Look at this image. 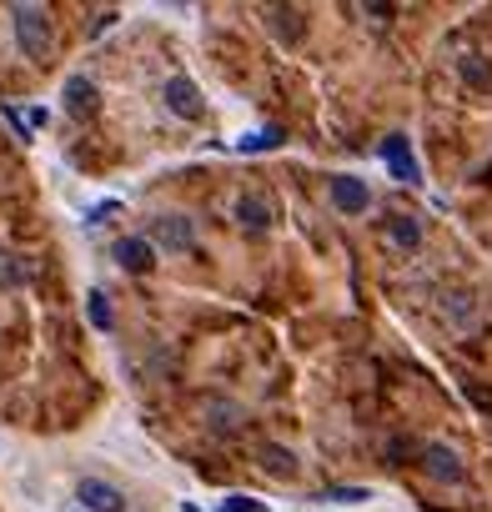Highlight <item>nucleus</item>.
<instances>
[{
	"label": "nucleus",
	"instance_id": "obj_3",
	"mask_svg": "<svg viewBox=\"0 0 492 512\" xmlns=\"http://www.w3.org/2000/svg\"><path fill=\"white\" fill-rule=\"evenodd\" d=\"M382 161H387V171H392L397 181H407V186H417V181H422V166H417V156H412V141H407V136H387V141H382Z\"/></svg>",
	"mask_w": 492,
	"mask_h": 512
},
{
	"label": "nucleus",
	"instance_id": "obj_2",
	"mask_svg": "<svg viewBox=\"0 0 492 512\" xmlns=\"http://www.w3.org/2000/svg\"><path fill=\"white\" fill-rule=\"evenodd\" d=\"M111 256H116V267L131 272V277H146V272L156 267V246H151L146 236H121Z\"/></svg>",
	"mask_w": 492,
	"mask_h": 512
},
{
	"label": "nucleus",
	"instance_id": "obj_9",
	"mask_svg": "<svg viewBox=\"0 0 492 512\" xmlns=\"http://www.w3.org/2000/svg\"><path fill=\"white\" fill-rule=\"evenodd\" d=\"M236 221H241V231L262 236V231L272 226V206H267L262 196H241V201H236Z\"/></svg>",
	"mask_w": 492,
	"mask_h": 512
},
{
	"label": "nucleus",
	"instance_id": "obj_15",
	"mask_svg": "<svg viewBox=\"0 0 492 512\" xmlns=\"http://www.w3.org/2000/svg\"><path fill=\"white\" fill-rule=\"evenodd\" d=\"M387 236H392L397 246H407V251H412V246L422 241V226H417L412 216H392V221H387Z\"/></svg>",
	"mask_w": 492,
	"mask_h": 512
},
{
	"label": "nucleus",
	"instance_id": "obj_7",
	"mask_svg": "<svg viewBox=\"0 0 492 512\" xmlns=\"http://www.w3.org/2000/svg\"><path fill=\"white\" fill-rule=\"evenodd\" d=\"M422 467H427L432 482H462V457L447 442H427L422 447Z\"/></svg>",
	"mask_w": 492,
	"mask_h": 512
},
{
	"label": "nucleus",
	"instance_id": "obj_4",
	"mask_svg": "<svg viewBox=\"0 0 492 512\" xmlns=\"http://www.w3.org/2000/svg\"><path fill=\"white\" fill-rule=\"evenodd\" d=\"M327 191H332V206H337L342 216H362V211L372 206V191H367V181H357V176H332Z\"/></svg>",
	"mask_w": 492,
	"mask_h": 512
},
{
	"label": "nucleus",
	"instance_id": "obj_5",
	"mask_svg": "<svg viewBox=\"0 0 492 512\" xmlns=\"http://www.w3.org/2000/svg\"><path fill=\"white\" fill-rule=\"evenodd\" d=\"M191 241H196L191 216H156V226H151V246H166V251H191Z\"/></svg>",
	"mask_w": 492,
	"mask_h": 512
},
{
	"label": "nucleus",
	"instance_id": "obj_12",
	"mask_svg": "<svg viewBox=\"0 0 492 512\" xmlns=\"http://www.w3.org/2000/svg\"><path fill=\"white\" fill-rule=\"evenodd\" d=\"M457 71H462V81H467L472 91H492V66H487L482 56H462Z\"/></svg>",
	"mask_w": 492,
	"mask_h": 512
},
{
	"label": "nucleus",
	"instance_id": "obj_14",
	"mask_svg": "<svg viewBox=\"0 0 492 512\" xmlns=\"http://www.w3.org/2000/svg\"><path fill=\"white\" fill-rule=\"evenodd\" d=\"M26 282H31V272L21 267V256L0 251V287H11V292H16V287H26Z\"/></svg>",
	"mask_w": 492,
	"mask_h": 512
},
{
	"label": "nucleus",
	"instance_id": "obj_10",
	"mask_svg": "<svg viewBox=\"0 0 492 512\" xmlns=\"http://www.w3.org/2000/svg\"><path fill=\"white\" fill-rule=\"evenodd\" d=\"M257 457H262V467H267L272 477H297V452H287V447H277V442H262Z\"/></svg>",
	"mask_w": 492,
	"mask_h": 512
},
{
	"label": "nucleus",
	"instance_id": "obj_6",
	"mask_svg": "<svg viewBox=\"0 0 492 512\" xmlns=\"http://www.w3.org/2000/svg\"><path fill=\"white\" fill-rule=\"evenodd\" d=\"M161 101H166V111L181 116V121H196V116H201V91H196L186 76H171L166 91H161Z\"/></svg>",
	"mask_w": 492,
	"mask_h": 512
},
{
	"label": "nucleus",
	"instance_id": "obj_13",
	"mask_svg": "<svg viewBox=\"0 0 492 512\" xmlns=\"http://www.w3.org/2000/svg\"><path fill=\"white\" fill-rule=\"evenodd\" d=\"M287 136H282V126H267V131H252V136H241L236 141V151L246 156V151H272V146H282Z\"/></svg>",
	"mask_w": 492,
	"mask_h": 512
},
{
	"label": "nucleus",
	"instance_id": "obj_18",
	"mask_svg": "<svg viewBox=\"0 0 492 512\" xmlns=\"http://www.w3.org/2000/svg\"><path fill=\"white\" fill-rule=\"evenodd\" d=\"M226 512H267V502H257V497H226Z\"/></svg>",
	"mask_w": 492,
	"mask_h": 512
},
{
	"label": "nucleus",
	"instance_id": "obj_17",
	"mask_svg": "<svg viewBox=\"0 0 492 512\" xmlns=\"http://www.w3.org/2000/svg\"><path fill=\"white\" fill-rule=\"evenodd\" d=\"M372 492L367 487H322L317 492V502H367Z\"/></svg>",
	"mask_w": 492,
	"mask_h": 512
},
{
	"label": "nucleus",
	"instance_id": "obj_11",
	"mask_svg": "<svg viewBox=\"0 0 492 512\" xmlns=\"http://www.w3.org/2000/svg\"><path fill=\"white\" fill-rule=\"evenodd\" d=\"M66 111H76V116L96 111V86H91L86 76H71V81H66Z\"/></svg>",
	"mask_w": 492,
	"mask_h": 512
},
{
	"label": "nucleus",
	"instance_id": "obj_8",
	"mask_svg": "<svg viewBox=\"0 0 492 512\" xmlns=\"http://www.w3.org/2000/svg\"><path fill=\"white\" fill-rule=\"evenodd\" d=\"M76 497H81V502H86L91 512H121V507H126L121 487H111V482H101V477H81Z\"/></svg>",
	"mask_w": 492,
	"mask_h": 512
},
{
	"label": "nucleus",
	"instance_id": "obj_16",
	"mask_svg": "<svg viewBox=\"0 0 492 512\" xmlns=\"http://www.w3.org/2000/svg\"><path fill=\"white\" fill-rule=\"evenodd\" d=\"M86 312H91V327H96V332H111L116 317H111V297H106V292H91V297H86Z\"/></svg>",
	"mask_w": 492,
	"mask_h": 512
},
{
	"label": "nucleus",
	"instance_id": "obj_1",
	"mask_svg": "<svg viewBox=\"0 0 492 512\" xmlns=\"http://www.w3.org/2000/svg\"><path fill=\"white\" fill-rule=\"evenodd\" d=\"M11 26H16V46H21V56L26 61H46L51 56V11L46 6H11Z\"/></svg>",
	"mask_w": 492,
	"mask_h": 512
}]
</instances>
